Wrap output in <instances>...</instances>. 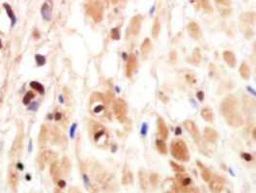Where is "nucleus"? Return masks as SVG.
I'll use <instances>...</instances> for the list:
<instances>
[{"mask_svg":"<svg viewBox=\"0 0 256 193\" xmlns=\"http://www.w3.org/2000/svg\"><path fill=\"white\" fill-rule=\"evenodd\" d=\"M220 111L226 123L233 128H239L243 125V117L240 112L239 103L234 96H228L220 103Z\"/></svg>","mask_w":256,"mask_h":193,"instance_id":"1","label":"nucleus"},{"mask_svg":"<svg viewBox=\"0 0 256 193\" xmlns=\"http://www.w3.org/2000/svg\"><path fill=\"white\" fill-rule=\"evenodd\" d=\"M91 114L96 118H106L107 115V103L106 98L101 93H93L89 101Z\"/></svg>","mask_w":256,"mask_h":193,"instance_id":"2","label":"nucleus"},{"mask_svg":"<svg viewBox=\"0 0 256 193\" xmlns=\"http://www.w3.org/2000/svg\"><path fill=\"white\" fill-rule=\"evenodd\" d=\"M90 133L92 135L95 144L99 148H106L108 144V133L103 126L99 123L91 121L90 123Z\"/></svg>","mask_w":256,"mask_h":193,"instance_id":"3","label":"nucleus"},{"mask_svg":"<svg viewBox=\"0 0 256 193\" xmlns=\"http://www.w3.org/2000/svg\"><path fill=\"white\" fill-rule=\"evenodd\" d=\"M85 11L96 23L101 22L104 17V4L101 0H86Z\"/></svg>","mask_w":256,"mask_h":193,"instance_id":"4","label":"nucleus"},{"mask_svg":"<svg viewBox=\"0 0 256 193\" xmlns=\"http://www.w3.org/2000/svg\"><path fill=\"white\" fill-rule=\"evenodd\" d=\"M171 154L174 159L182 162H187L189 160V152L186 143L183 140H174L170 146Z\"/></svg>","mask_w":256,"mask_h":193,"instance_id":"5","label":"nucleus"},{"mask_svg":"<svg viewBox=\"0 0 256 193\" xmlns=\"http://www.w3.org/2000/svg\"><path fill=\"white\" fill-rule=\"evenodd\" d=\"M113 111L115 114L116 119L121 123H124L127 120V114H128V108H127V103H125V100L121 99L116 100L113 105Z\"/></svg>","mask_w":256,"mask_h":193,"instance_id":"6","label":"nucleus"},{"mask_svg":"<svg viewBox=\"0 0 256 193\" xmlns=\"http://www.w3.org/2000/svg\"><path fill=\"white\" fill-rule=\"evenodd\" d=\"M143 22V17L141 15H136L132 17L129 22V29L134 35H138L141 29V24Z\"/></svg>","mask_w":256,"mask_h":193,"instance_id":"7","label":"nucleus"},{"mask_svg":"<svg viewBox=\"0 0 256 193\" xmlns=\"http://www.w3.org/2000/svg\"><path fill=\"white\" fill-rule=\"evenodd\" d=\"M224 180L222 178L215 177L212 180L209 181V187L213 193H220L223 188Z\"/></svg>","mask_w":256,"mask_h":193,"instance_id":"8","label":"nucleus"},{"mask_svg":"<svg viewBox=\"0 0 256 193\" xmlns=\"http://www.w3.org/2000/svg\"><path fill=\"white\" fill-rule=\"evenodd\" d=\"M136 66H137V59H136V56L134 53H132L128 58L127 67H126V75L128 77H131L135 71Z\"/></svg>","mask_w":256,"mask_h":193,"instance_id":"9","label":"nucleus"},{"mask_svg":"<svg viewBox=\"0 0 256 193\" xmlns=\"http://www.w3.org/2000/svg\"><path fill=\"white\" fill-rule=\"evenodd\" d=\"M51 12H52V1L51 0H45L41 8V15L43 19L47 22L51 19Z\"/></svg>","mask_w":256,"mask_h":193,"instance_id":"10","label":"nucleus"},{"mask_svg":"<svg viewBox=\"0 0 256 193\" xmlns=\"http://www.w3.org/2000/svg\"><path fill=\"white\" fill-rule=\"evenodd\" d=\"M184 127L189 133H191L192 137L194 138V140H199V137H200L199 131H198L197 126L194 124V122H192L191 120H186L184 122Z\"/></svg>","mask_w":256,"mask_h":193,"instance_id":"11","label":"nucleus"},{"mask_svg":"<svg viewBox=\"0 0 256 193\" xmlns=\"http://www.w3.org/2000/svg\"><path fill=\"white\" fill-rule=\"evenodd\" d=\"M204 137L206 138V140L208 142L215 143L217 140V138H219V133L214 128L207 127L204 129Z\"/></svg>","mask_w":256,"mask_h":193,"instance_id":"12","label":"nucleus"},{"mask_svg":"<svg viewBox=\"0 0 256 193\" xmlns=\"http://www.w3.org/2000/svg\"><path fill=\"white\" fill-rule=\"evenodd\" d=\"M188 31L189 35H191V37L195 39V40L200 38V28H199V25L196 22H189L188 25Z\"/></svg>","mask_w":256,"mask_h":193,"instance_id":"13","label":"nucleus"},{"mask_svg":"<svg viewBox=\"0 0 256 193\" xmlns=\"http://www.w3.org/2000/svg\"><path fill=\"white\" fill-rule=\"evenodd\" d=\"M177 184L179 187H189L191 184V179L189 178L186 173H178L176 176Z\"/></svg>","mask_w":256,"mask_h":193,"instance_id":"14","label":"nucleus"},{"mask_svg":"<svg viewBox=\"0 0 256 193\" xmlns=\"http://www.w3.org/2000/svg\"><path fill=\"white\" fill-rule=\"evenodd\" d=\"M132 181H134V177H132V171L129 170V168L128 166H126L122 173V184L129 185L132 184Z\"/></svg>","mask_w":256,"mask_h":193,"instance_id":"15","label":"nucleus"},{"mask_svg":"<svg viewBox=\"0 0 256 193\" xmlns=\"http://www.w3.org/2000/svg\"><path fill=\"white\" fill-rule=\"evenodd\" d=\"M223 59H224V61L226 62V64L229 67H231V68H233V67L236 66V63H237L236 56H235V54L232 51H229V50L224 51L223 52Z\"/></svg>","mask_w":256,"mask_h":193,"instance_id":"16","label":"nucleus"},{"mask_svg":"<svg viewBox=\"0 0 256 193\" xmlns=\"http://www.w3.org/2000/svg\"><path fill=\"white\" fill-rule=\"evenodd\" d=\"M3 8L5 9L7 16H8L10 20H11V27H14L16 25V23H17V17H16L15 13H14V11H13L11 5L8 4V3H3Z\"/></svg>","mask_w":256,"mask_h":193,"instance_id":"17","label":"nucleus"},{"mask_svg":"<svg viewBox=\"0 0 256 193\" xmlns=\"http://www.w3.org/2000/svg\"><path fill=\"white\" fill-rule=\"evenodd\" d=\"M157 129H159V133L163 137V139H167L168 128L162 118H157Z\"/></svg>","mask_w":256,"mask_h":193,"instance_id":"18","label":"nucleus"},{"mask_svg":"<svg viewBox=\"0 0 256 193\" xmlns=\"http://www.w3.org/2000/svg\"><path fill=\"white\" fill-rule=\"evenodd\" d=\"M197 165L199 166V168H200V170H201L202 179H203V180H204L205 182H209V181L212 179V173H211V171H210L207 167H205L204 165H203L201 162H199V161L197 162Z\"/></svg>","mask_w":256,"mask_h":193,"instance_id":"19","label":"nucleus"},{"mask_svg":"<svg viewBox=\"0 0 256 193\" xmlns=\"http://www.w3.org/2000/svg\"><path fill=\"white\" fill-rule=\"evenodd\" d=\"M140 50H141L142 55L144 56V57H147V55H148V53L151 51V50H152V42H151L149 38L145 39L144 42H143L142 44H141Z\"/></svg>","mask_w":256,"mask_h":193,"instance_id":"20","label":"nucleus"},{"mask_svg":"<svg viewBox=\"0 0 256 193\" xmlns=\"http://www.w3.org/2000/svg\"><path fill=\"white\" fill-rule=\"evenodd\" d=\"M163 188L165 193H181L177 184H175L173 182H170L169 184H168V182H165L163 184Z\"/></svg>","mask_w":256,"mask_h":193,"instance_id":"21","label":"nucleus"},{"mask_svg":"<svg viewBox=\"0 0 256 193\" xmlns=\"http://www.w3.org/2000/svg\"><path fill=\"white\" fill-rule=\"evenodd\" d=\"M239 72H240V75L241 76L243 77L244 79H248L251 75V71L245 63H243L241 66H240V69H239Z\"/></svg>","mask_w":256,"mask_h":193,"instance_id":"22","label":"nucleus"},{"mask_svg":"<svg viewBox=\"0 0 256 193\" xmlns=\"http://www.w3.org/2000/svg\"><path fill=\"white\" fill-rule=\"evenodd\" d=\"M201 116L207 122H213L214 121V114L213 110L209 107H204L201 110Z\"/></svg>","mask_w":256,"mask_h":193,"instance_id":"23","label":"nucleus"},{"mask_svg":"<svg viewBox=\"0 0 256 193\" xmlns=\"http://www.w3.org/2000/svg\"><path fill=\"white\" fill-rule=\"evenodd\" d=\"M160 17H156L155 20H154L153 23V27H152V35L154 38H157V36L160 35Z\"/></svg>","mask_w":256,"mask_h":193,"instance_id":"24","label":"nucleus"},{"mask_svg":"<svg viewBox=\"0 0 256 193\" xmlns=\"http://www.w3.org/2000/svg\"><path fill=\"white\" fill-rule=\"evenodd\" d=\"M50 174H51V177L53 178L55 181L58 180V177H59V175H60V169H59V165L57 162L52 163V165L50 167Z\"/></svg>","mask_w":256,"mask_h":193,"instance_id":"25","label":"nucleus"},{"mask_svg":"<svg viewBox=\"0 0 256 193\" xmlns=\"http://www.w3.org/2000/svg\"><path fill=\"white\" fill-rule=\"evenodd\" d=\"M156 146L157 151L162 154H167V148H166V144L163 140H160L157 139L156 141Z\"/></svg>","mask_w":256,"mask_h":193,"instance_id":"26","label":"nucleus"},{"mask_svg":"<svg viewBox=\"0 0 256 193\" xmlns=\"http://www.w3.org/2000/svg\"><path fill=\"white\" fill-rule=\"evenodd\" d=\"M242 19L244 22L247 23H254L255 22V14L252 12H247L244 13L243 16H242Z\"/></svg>","mask_w":256,"mask_h":193,"instance_id":"27","label":"nucleus"},{"mask_svg":"<svg viewBox=\"0 0 256 193\" xmlns=\"http://www.w3.org/2000/svg\"><path fill=\"white\" fill-rule=\"evenodd\" d=\"M30 87L32 89H34L35 91H37V92H39L40 94H45V88H44V86L42 85L41 83H39L38 81H31L30 82Z\"/></svg>","mask_w":256,"mask_h":193,"instance_id":"28","label":"nucleus"},{"mask_svg":"<svg viewBox=\"0 0 256 193\" xmlns=\"http://www.w3.org/2000/svg\"><path fill=\"white\" fill-rule=\"evenodd\" d=\"M34 97H35L34 93L31 92V91H28V92H27L25 95H24V97H23V99H22V103H23L24 105H28V104L31 103V100L34 99Z\"/></svg>","mask_w":256,"mask_h":193,"instance_id":"29","label":"nucleus"},{"mask_svg":"<svg viewBox=\"0 0 256 193\" xmlns=\"http://www.w3.org/2000/svg\"><path fill=\"white\" fill-rule=\"evenodd\" d=\"M199 2H200V4H201V6H202V8L205 10L206 12H208V13H213V7H212V5L210 4V2H209V0H199Z\"/></svg>","mask_w":256,"mask_h":193,"instance_id":"30","label":"nucleus"},{"mask_svg":"<svg viewBox=\"0 0 256 193\" xmlns=\"http://www.w3.org/2000/svg\"><path fill=\"white\" fill-rule=\"evenodd\" d=\"M35 61H36V64L39 67L44 66L45 64V62H47V60H45V57L44 55H42V54H36V55H35Z\"/></svg>","mask_w":256,"mask_h":193,"instance_id":"31","label":"nucleus"},{"mask_svg":"<svg viewBox=\"0 0 256 193\" xmlns=\"http://www.w3.org/2000/svg\"><path fill=\"white\" fill-rule=\"evenodd\" d=\"M139 179H140V185H141V188H143L144 190H146L147 187H148V182H146L144 173H140L139 174Z\"/></svg>","mask_w":256,"mask_h":193,"instance_id":"32","label":"nucleus"},{"mask_svg":"<svg viewBox=\"0 0 256 193\" xmlns=\"http://www.w3.org/2000/svg\"><path fill=\"white\" fill-rule=\"evenodd\" d=\"M159 182H160V176H159V175L156 174V173L151 174V176H150V182H151V184H152L153 185H157V184H159Z\"/></svg>","mask_w":256,"mask_h":193,"instance_id":"33","label":"nucleus"},{"mask_svg":"<svg viewBox=\"0 0 256 193\" xmlns=\"http://www.w3.org/2000/svg\"><path fill=\"white\" fill-rule=\"evenodd\" d=\"M170 165L171 167L173 168V170H175V172H177V173H184L185 172V169L182 166H180L179 164L173 162V161H171L170 162Z\"/></svg>","mask_w":256,"mask_h":193,"instance_id":"34","label":"nucleus"},{"mask_svg":"<svg viewBox=\"0 0 256 193\" xmlns=\"http://www.w3.org/2000/svg\"><path fill=\"white\" fill-rule=\"evenodd\" d=\"M111 38L113 40H119L120 39V31H119L118 27H114L111 30Z\"/></svg>","mask_w":256,"mask_h":193,"instance_id":"35","label":"nucleus"},{"mask_svg":"<svg viewBox=\"0 0 256 193\" xmlns=\"http://www.w3.org/2000/svg\"><path fill=\"white\" fill-rule=\"evenodd\" d=\"M63 169H64V172L66 175H68V173L70 172V169H71V164H70V161L65 159L63 160Z\"/></svg>","mask_w":256,"mask_h":193,"instance_id":"36","label":"nucleus"},{"mask_svg":"<svg viewBox=\"0 0 256 193\" xmlns=\"http://www.w3.org/2000/svg\"><path fill=\"white\" fill-rule=\"evenodd\" d=\"M38 106H39L38 103H30L27 105V109L29 111H36L38 109Z\"/></svg>","mask_w":256,"mask_h":193,"instance_id":"37","label":"nucleus"},{"mask_svg":"<svg viewBox=\"0 0 256 193\" xmlns=\"http://www.w3.org/2000/svg\"><path fill=\"white\" fill-rule=\"evenodd\" d=\"M215 1L221 5H229L231 3V0H215Z\"/></svg>","mask_w":256,"mask_h":193,"instance_id":"38","label":"nucleus"},{"mask_svg":"<svg viewBox=\"0 0 256 193\" xmlns=\"http://www.w3.org/2000/svg\"><path fill=\"white\" fill-rule=\"evenodd\" d=\"M242 156L244 157V159L247 160V161H250V160H252V156H251V154H247V153H244L243 154H242Z\"/></svg>","mask_w":256,"mask_h":193,"instance_id":"39","label":"nucleus"},{"mask_svg":"<svg viewBox=\"0 0 256 193\" xmlns=\"http://www.w3.org/2000/svg\"><path fill=\"white\" fill-rule=\"evenodd\" d=\"M57 184H58V187L60 188H64L66 187V182H65V181H63V180H58L57 181Z\"/></svg>","mask_w":256,"mask_h":193,"instance_id":"40","label":"nucleus"},{"mask_svg":"<svg viewBox=\"0 0 256 193\" xmlns=\"http://www.w3.org/2000/svg\"><path fill=\"white\" fill-rule=\"evenodd\" d=\"M197 99L200 101H203V100H204V93L201 92V91H199V92L197 93Z\"/></svg>","mask_w":256,"mask_h":193,"instance_id":"41","label":"nucleus"},{"mask_svg":"<svg viewBox=\"0 0 256 193\" xmlns=\"http://www.w3.org/2000/svg\"><path fill=\"white\" fill-rule=\"evenodd\" d=\"M61 117H62V114L60 113V112H56V113L54 114V119L56 121H60Z\"/></svg>","mask_w":256,"mask_h":193,"instance_id":"42","label":"nucleus"},{"mask_svg":"<svg viewBox=\"0 0 256 193\" xmlns=\"http://www.w3.org/2000/svg\"><path fill=\"white\" fill-rule=\"evenodd\" d=\"M17 169H19L20 171H22V170L24 169V166H23V164H22V163L17 162Z\"/></svg>","mask_w":256,"mask_h":193,"instance_id":"43","label":"nucleus"},{"mask_svg":"<svg viewBox=\"0 0 256 193\" xmlns=\"http://www.w3.org/2000/svg\"><path fill=\"white\" fill-rule=\"evenodd\" d=\"M32 151V141H29V145H28V152H31Z\"/></svg>","mask_w":256,"mask_h":193,"instance_id":"44","label":"nucleus"},{"mask_svg":"<svg viewBox=\"0 0 256 193\" xmlns=\"http://www.w3.org/2000/svg\"><path fill=\"white\" fill-rule=\"evenodd\" d=\"M181 133V128H176V135H179Z\"/></svg>","mask_w":256,"mask_h":193,"instance_id":"45","label":"nucleus"},{"mask_svg":"<svg viewBox=\"0 0 256 193\" xmlns=\"http://www.w3.org/2000/svg\"><path fill=\"white\" fill-rule=\"evenodd\" d=\"M252 137H253V139H255V137H256V133H255V128H253V131H252Z\"/></svg>","mask_w":256,"mask_h":193,"instance_id":"46","label":"nucleus"},{"mask_svg":"<svg viewBox=\"0 0 256 193\" xmlns=\"http://www.w3.org/2000/svg\"><path fill=\"white\" fill-rule=\"evenodd\" d=\"M111 2H112V4H117V3L119 2V0H111Z\"/></svg>","mask_w":256,"mask_h":193,"instance_id":"47","label":"nucleus"},{"mask_svg":"<svg viewBox=\"0 0 256 193\" xmlns=\"http://www.w3.org/2000/svg\"><path fill=\"white\" fill-rule=\"evenodd\" d=\"M59 100H60V103H63V97L60 96V98H59Z\"/></svg>","mask_w":256,"mask_h":193,"instance_id":"48","label":"nucleus"},{"mask_svg":"<svg viewBox=\"0 0 256 193\" xmlns=\"http://www.w3.org/2000/svg\"><path fill=\"white\" fill-rule=\"evenodd\" d=\"M30 179H31V178H30V176H29V175H27V176H26V180H27V181H29Z\"/></svg>","mask_w":256,"mask_h":193,"instance_id":"49","label":"nucleus"},{"mask_svg":"<svg viewBox=\"0 0 256 193\" xmlns=\"http://www.w3.org/2000/svg\"><path fill=\"white\" fill-rule=\"evenodd\" d=\"M0 48H2V42L0 40Z\"/></svg>","mask_w":256,"mask_h":193,"instance_id":"50","label":"nucleus"},{"mask_svg":"<svg viewBox=\"0 0 256 193\" xmlns=\"http://www.w3.org/2000/svg\"><path fill=\"white\" fill-rule=\"evenodd\" d=\"M55 193H61V192H57V191H56V192H55Z\"/></svg>","mask_w":256,"mask_h":193,"instance_id":"51","label":"nucleus"}]
</instances>
